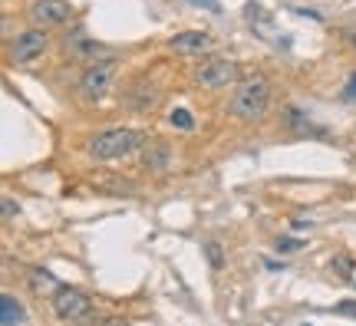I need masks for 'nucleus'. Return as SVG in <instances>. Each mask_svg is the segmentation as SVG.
<instances>
[{
    "label": "nucleus",
    "instance_id": "obj_1",
    "mask_svg": "<svg viewBox=\"0 0 356 326\" xmlns=\"http://www.w3.org/2000/svg\"><path fill=\"white\" fill-rule=\"evenodd\" d=\"M145 142H149V136L139 132V129H106L99 136H92L89 152H92V158H99V162H119V158L136 155Z\"/></svg>",
    "mask_w": 356,
    "mask_h": 326
},
{
    "label": "nucleus",
    "instance_id": "obj_18",
    "mask_svg": "<svg viewBox=\"0 0 356 326\" xmlns=\"http://www.w3.org/2000/svg\"><path fill=\"white\" fill-rule=\"evenodd\" d=\"M17 211H20V208H17V204H13L10 198H3V218H13Z\"/></svg>",
    "mask_w": 356,
    "mask_h": 326
},
{
    "label": "nucleus",
    "instance_id": "obj_14",
    "mask_svg": "<svg viewBox=\"0 0 356 326\" xmlns=\"http://www.w3.org/2000/svg\"><path fill=\"white\" fill-rule=\"evenodd\" d=\"M204 254H208V261H211V270H221V247H218L215 241L204 244Z\"/></svg>",
    "mask_w": 356,
    "mask_h": 326
},
{
    "label": "nucleus",
    "instance_id": "obj_10",
    "mask_svg": "<svg viewBox=\"0 0 356 326\" xmlns=\"http://www.w3.org/2000/svg\"><path fill=\"white\" fill-rule=\"evenodd\" d=\"M20 320H24V307L17 303L13 293H3V297H0V323L3 326H20Z\"/></svg>",
    "mask_w": 356,
    "mask_h": 326
},
{
    "label": "nucleus",
    "instance_id": "obj_9",
    "mask_svg": "<svg viewBox=\"0 0 356 326\" xmlns=\"http://www.w3.org/2000/svg\"><path fill=\"white\" fill-rule=\"evenodd\" d=\"M244 13H248V24L254 26V30H261V37H264V40H277V37H274V20H270V13H267L257 0H248Z\"/></svg>",
    "mask_w": 356,
    "mask_h": 326
},
{
    "label": "nucleus",
    "instance_id": "obj_12",
    "mask_svg": "<svg viewBox=\"0 0 356 326\" xmlns=\"http://www.w3.org/2000/svg\"><path fill=\"white\" fill-rule=\"evenodd\" d=\"M287 122H291L293 132H300V136H307V132H314V136H323V129L314 126L310 119H304V113L300 109H287Z\"/></svg>",
    "mask_w": 356,
    "mask_h": 326
},
{
    "label": "nucleus",
    "instance_id": "obj_4",
    "mask_svg": "<svg viewBox=\"0 0 356 326\" xmlns=\"http://www.w3.org/2000/svg\"><path fill=\"white\" fill-rule=\"evenodd\" d=\"M234 79H238V63L228 60V56H208V60L198 63V70H195V83L204 89L231 86Z\"/></svg>",
    "mask_w": 356,
    "mask_h": 326
},
{
    "label": "nucleus",
    "instance_id": "obj_11",
    "mask_svg": "<svg viewBox=\"0 0 356 326\" xmlns=\"http://www.w3.org/2000/svg\"><path fill=\"white\" fill-rule=\"evenodd\" d=\"M145 168H152V172H165L168 168V149L165 145L149 142V152H145Z\"/></svg>",
    "mask_w": 356,
    "mask_h": 326
},
{
    "label": "nucleus",
    "instance_id": "obj_17",
    "mask_svg": "<svg viewBox=\"0 0 356 326\" xmlns=\"http://www.w3.org/2000/svg\"><path fill=\"white\" fill-rule=\"evenodd\" d=\"M188 3H198V7H204V10H211V13L221 10V7H218V0H188Z\"/></svg>",
    "mask_w": 356,
    "mask_h": 326
},
{
    "label": "nucleus",
    "instance_id": "obj_5",
    "mask_svg": "<svg viewBox=\"0 0 356 326\" xmlns=\"http://www.w3.org/2000/svg\"><path fill=\"white\" fill-rule=\"evenodd\" d=\"M53 313L63 323H76V320L89 316V297L83 290L56 287V293H53Z\"/></svg>",
    "mask_w": 356,
    "mask_h": 326
},
{
    "label": "nucleus",
    "instance_id": "obj_13",
    "mask_svg": "<svg viewBox=\"0 0 356 326\" xmlns=\"http://www.w3.org/2000/svg\"><path fill=\"white\" fill-rule=\"evenodd\" d=\"M66 47H73L76 56H92V53H96V43L83 37V30H76L73 37H66Z\"/></svg>",
    "mask_w": 356,
    "mask_h": 326
},
{
    "label": "nucleus",
    "instance_id": "obj_16",
    "mask_svg": "<svg viewBox=\"0 0 356 326\" xmlns=\"http://www.w3.org/2000/svg\"><path fill=\"white\" fill-rule=\"evenodd\" d=\"M297 247H300V241H297V238H280L277 241V251L280 254H291V251H297Z\"/></svg>",
    "mask_w": 356,
    "mask_h": 326
},
{
    "label": "nucleus",
    "instance_id": "obj_7",
    "mask_svg": "<svg viewBox=\"0 0 356 326\" xmlns=\"http://www.w3.org/2000/svg\"><path fill=\"white\" fill-rule=\"evenodd\" d=\"M47 33L40 30V26H33V30H24L20 37L13 40V47H10V60L13 63H30V60H37L40 53L47 50Z\"/></svg>",
    "mask_w": 356,
    "mask_h": 326
},
{
    "label": "nucleus",
    "instance_id": "obj_8",
    "mask_svg": "<svg viewBox=\"0 0 356 326\" xmlns=\"http://www.w3.org/2000/svg\"><path fill=\"white\" fill-rule=\"evenodd\" d=\"M211 47H215V40L208 37V33H202V30H185V33H178L172 40V50L181 53V56H202Z\"/></svg>",
    "mask_w": 356,
    "mask_h": 326
},
{
    "label": "nucleus",
    "instance_id": "obj_15",
    "mask_svg": "<svg viewBox=\"0 0 356 326\" xmlns=\"http://www.w3.org/2000/svg\"><path fill=\"white\" fill-rule=\"evenodd\" d=\"M172 126L175 129H191L195 122H191V115H188V109H175L172 113Z\"/></svg>",
    "mask_w": 356,
    "mask_h": 326
},
{
    "label": "nucleus",
    "instance_id": "obj_20",
    "mask_svg": "<svg viewBox=\"0 0 356 326\" xmlns=\"http://www.w3.org/2000/svg\"><path fill=\"white\" fill-rule=\"evenodd\" d=\"M343 96H346V99H353V96H356V76H353V79H350V86H346V92H343Z\"/></svg>",
    "mask_w": 356,
    "mask_h": 326
},
{
    "label": "nucleus",
    "instance_id": "obj_2",
    "mask_svg": "<svg viewBox=\"0 0 356 326\" xmlns=\"http://www.w3.org/2000/svg\"><path fill=\"white\" fill-rule=\"evenodd\" d=\"M267 102H270V86H267V79L254 76V79H244L238 86L234 99H231V113L241 122H257L267 113Z\"/></svg>",
    "mask_w": 356,
    "mask_h": 326
},
{
    "label": "nucleus",
    "instance_id": "obj_6",
    "mask_svg": "<svg viewBox=\"0 0 356 326\" xmlns=\"http://www.w3.org/2000/svg\"><path fill=\"white\" fill-rule=\"evenodd\" d=\"M70 13H73L70 0H33V3H30V20H33V26H40V30L66 24Z\"/></svg>",
    "mask_w": 356,
    "mask_h": 326
},
{
    "label": "nucleus",
    "instance_id": "obj_19",
    "mask_svg": "<svg viewBox=\"0 0 356 326\" xmlns=\"http://www.w3.org/2000/svg\"><path fill=\"white\" fill-rule=\"evenodd\" d=\"M96 326H129V320H99Z\"/></svg>",
    "mask_w": 356,
    "mask_h": 326
},
{
    "label": "nucleus",
    "instance_id": "obj_3",
    "mask_svg": "<svg viewBox=\"0 0 356 326\" xmlns=\"http://www.w3.org/2000/svg\"><path fill=\"white\" fill-rule=\"evenodd\" d=\"M115 83V60H99L92 63L79 79V96L86 102H99Z\"/></svg>",
    "mask_w": 356,
    "mask_h": 326
}]
</instances>
